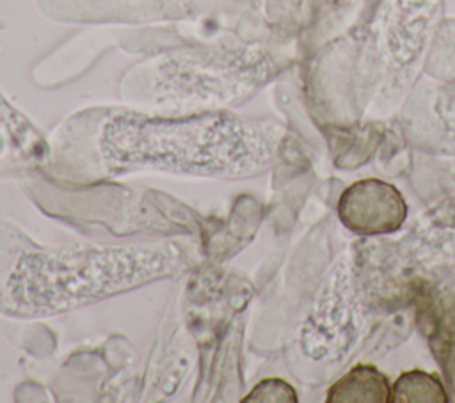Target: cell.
<instances>
[{
    "mask_svg": "<svg viewBox=\"0 0 455 403\" xmlns=\"http://www.w3.org/2000/svg\"><path fill=\"white\" fill-rule=\"evenodd\" d=\"M443 383L425 371H405L391 385L389 403H446Z\"/></svg>",
    "mask_w": 455,
    "mask_h": 403,
    "instance_id": "cell-6",
    "label": "cell"
},
{
    "mask_svg": "<svg viewBox=\"0 0 455 403\" xmlns=\"http://www.w3.org/2000/svg\"><path fill=\"white\" fill-rule=\"evenodd\" d=\"M188 263L190 250L178 241L41 245L0 222V312L20 320L53 316L172 277Z\"/></svg>",
    "mask_w": 455,
    "mask_h": 403,
    "instance_id": "cell-2",
    "label": "cell"
},
{
    "mask_svg": "<svg viewBox=\"0 0 455 403\" xmlns=\"http://www.w3.org/2000/svg\"><path fill=\"white\" fill-rule=\"evenodd\" d=\"M389 382L375 366H355L327 392L329 403H387Z\"/></svg>",
    "mask_w": 455,
    "mask_h": 403,
    "instance_id": "cell-4",
    "label": "cell"
},
{
    "mask_svg": "<svg viewBox=\"0 0 455 403\" xmlns=\"http://www.w3.org/2000/svg\"><path fill=\"white\" fill-rule=\"evenodd\" d=\"M268 158L261 128L228 110L148 114L107 107L82 110L62 124L48 167L76 183L139 170L228 179L261 169Z\"/></svg>",
    "mask_w": 455,
    "mask_h": 403,
    "instance_id": "cell-1",
    "label": "cell"
},
{
    "mask_svg": "<svg viewBox=\"0 0 455 403\" xmlns=\"http://www.w3.org/2000/svg\"><path fill=\"white\" fill-rule=\"evenodd\" d=\"M338 215L357 234H387L405 222L407 204L395 185L370 178L355 181L341 194Z\"/></svg>",
    "mask_w": 455,
    "mask_h": 403,
    "instance_id": "cell-3",
    "label": "cell"
},
{
    "mask_svg": "<svg viewBox=\"0 0 455 403\" xmlns=\"http://www.w3.org/2000/svg\"><path fill=\"white\" fill-rule=\"evenodd\" d=\"M39 146V137L25 119L0 98V160L7 158L11 163L14 158L30 156L32 151L43 153Z\"/></svg>",
    "mask_w": 455,
    "mask_h": 403,
    "instance_id": "cell-5",
    "label": "cell"
},
{
    "mask_svg": "<svg viewBox=\"0 0 455 403\" xmlns=\"http://www.w3.org/2000/svg\"><path fill=\"white\" fill-rule=\"evenodd\" d=\"M247 399H258V401H297L295 391L284 383L279 378H270L261 382L254 391L252 396Z\"/></svg>",
    "mask_w": 455,
    "mask_h": 403,
    "instance_id": "cell-7",
    "label": "cell"
}]
</instances>
